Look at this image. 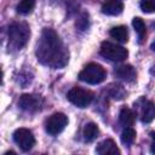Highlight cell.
<instances>
[{
  "label": "cell",
  "mask_w": 155,
  "mask_h": 155,
  "mask_svg": "<svg viewBox=\"0 0 155 155\" xmlns=\"http://www.w3.org/2000/svg\"><path fill=\"white\" fill-rule=\"evenodd\" d=\"M13 140L19 147V149L22 151H29L35 144L34 134L28 128H18V130H16L13 132Z\"/></svg>",
  "instance_id": "6"
},
{
  "label": "cell",
  "mask_w": 155,
  "mask_h": 155,
  "mask_svg": "<svg viewBox=\"0 0 155 155\" xmlns=\"http://www.w3.org/2000/svg\"><path fill=\"white\" fill-rule=\"evenodd\" d=\"M150 47H151V50H153V51H155V41L151 44V46H150Z\"/></svg>",
  "instance_id": "21"
},
{
  "label": "cell",
  "mask_w": 155,
  "mask_h": 155,
  "mask_svg": "<svg viewBox=\"0 0 155 155\" xmlns=\"http://www.w3.org/2000/svg\"><path fill=\"white\" fill-rule=\"evenodd\" d=\"M36 57L44 65L58 69L68 63L69 53L58 34L51 28H45L36 46Z\"/></svg>",
  "instance_id": "1"
},
{
  "label": "cell",
  "mask_w": 155,
  "mask_h": 155,
  "mask_svg": "<svg viewBox=\"0 0 155 155\" xmlns=\"http://www.w3.org/2000/svg\"><path fill=\"white\" fill-rule=\"evenodd\" d=\"M124 10L122 0H107L102 5V12L108 16H117Z\"/></svg>",
  "instance_id": "10"
},
{
  "label": "cell",
  "mask_w": 155,
  "mask_h": 155,
  "mask_svg": "<svg viewBox=\"0 0 155 155\" xmlns=\"http://www.w3.org/2000/svg\"><path fill=\"white\" fill-rule=\"evenodd\" d=\"M107 71L98 63H88L85 68L79 73V79L90 85H97L105 80Z\"/></svg>",
  "instance_id": "3"
},
{
  "label": "cell",
  "mask_w": 155,
  "mask_h": 155,
  "mask_svg": "<svg viewBox=\"0 0 155 155\" xmlns=\"http://www.w3.org/2000/svg\"><path fill=\"white\" fill-rule=\"evenodd\" d=\"M134 120H136V115L130 108H127V107L121 108L120 114H119V121L122 126L131 127L134 124Z\"/></svg>",
  "instance_id": "13"
},
{
  "label": "cell",
  "mask_w": 155,
  "mask_h": 155,
  "mask_svg": "<svg viewBox=\"0 0 155 155\" xmlns=\"http://www.w3.org/2000/svg\"><path fill=\"white\" fill-rule=\"evenodd\" d=\"M109 34L113 39H115L116 41H120V42H127V40H128V31L125 25L113 27L110 29Z\"/></svg>",
  "instance_id": "15"
},
{
  "label": "cell",
  "mask_w": 155,
  "mask_h": 155,
  "mask_svg": "<svg viewBox=\"0 0 155 155\" xmlns=\"http://www.w3.org/2000/svg\"><path fill=\"white\" fill-rule=\"evenodd\" d=\"M96 151L101 155H107V154H120V149L116 147V143L113 139H105L103 142H101L97 148Z\"/></svg>",
  "instance_id": "12"
},
{
  "label": "cell",
  "mask_w": 155,
  "mask_h": 155,
  "mask_svg": "<svg viewBox=\"0 0 155 155\" xmlns=\"http://www.w3.org/2000/svg\"><path fill=\"white\" fill-rule=\"evenodd\" d=\"M155 119V103L153 101H145L140 109V120L144 124H149Z\"/></svg>",
  "instance_id": "11"
},
{
  "label": "cell",
  "mask_w": 155,
  "mask_h": 155,
  "mask_svg": "<svg viewBox=\"0 0 155 155\" xmlns=\"http://www.w3.org/2000/svg\"><path fill=\"white\" fill-rule=\"evenodd\" d=\"M35 7V0H21L17 5V12L21 15H29Z\"/></svg>",
  "instance_id": "17"
},
{
  "label": "cell",
  "mask_w": 155,
  "mask_h": 155,
  "mask_svg": "<svg viewBox=\"0 0 155 155\" xmlns=\"http://www.w3.org/2000/svg\"><path fill=\"white\" fill-rule=\"evenodd\" d=\"M30 36L29 25L24 22H13L8 27V39L10 44L15 47L21 50L28 41Z\"/></svg>",
  "instance_id": "2"
},
{
  "label": "cell",
  "mask_w": 155,
  "mask_h": 155,
  "mask_svg": "<svg viewBox=\"0 0 155 155\" xmlns=\"http://www.w3.org/2000/svg\"><path fill=\"white\" fill-rule=\"evenodd\" d=\"M101 54L111 62H121L127 58L128 51L116 44H113L110 41H103L101 45Z\"/></svg>",
  "instance_id": "4"
},
{
  "label": "cell",
  "mask_w": 155,
  "mask_h": 155,
  "mask_svg": "<svg viewBox=\"0 0 155 155\" xmlns=\"http://www.w3.org/2000/svg\"><path fill=\"white\" fill-rule=\"evenodd\" d=\"M150 136H151V147H150V151H151L153 154H155V132H151Z\"/></svg>",
  "instance_id": "20"
},
{
  "label": "cell",
  "mask_w": 155,
  "mask_h": 155,
  "mask_svg": "<svg viewBox=\"0 0 155 155\" xmlns=\"http://www.w3.org/2000/svg\"><path fill=\"white\" fill-rule=\"evenodd\" d=\"M136 139V131L131 127H126L121 133V142L125 145H130Z\"/></svg>",
  "instance_id": "18"
},
{
  "label": "cell",
  "mask_w": 155,
  "mask_h": 155,
  "mask_svg": "<svg viewBox=\"0 0 155 155\" xmlns=\"http://www.w3.org/2000/svg\"><path fill=\"white\" fill-rule=\"evenodd\" d=\"M68 124V117L63 113L52 114L46 121V132L51 136H56L61 133Z\"/></svg>",
  "instance_id": "7"
},
{
  "label": "cell",
  "mask_w": 155,
  "mask_h": 155,
  "mask_svg": "<svg viewBox=\"0 0 155 155\" xmlns=\"http://www.w3.org/2000/svg\"><path fill=\"white\" fill-rule=\"evenodd\" d=\"M114 74H115L116 78H119V79H121V80H125V81H127V82L134 81V80H136V76H137L134 68H133L132 65H130V64H125V65L117 67V68L114 70Z\"/></svg>",
  "instance_id": "9"
},
{
  "label": "cell",
  "mask_w": 155,
  "mask_h": 155,
  "mask_svg": "<svg viewBox=\"0 0 155 155\" xmlns=\"http://www.w3.org/2000/svg\"><path fill=\"white\" fill-rule=\"evenodd\" d=\"M139 7L145 13L155 12V0H140Z\"/></svg>",
  "instance_id": "19"
},
{
  "label": "cell",
  "mask_w": 155,
  "mask_h": 155,
  "mask_svg": "<svg viewBox=\"0 0 155 155\" xmlns=\"http://www.w3.org/2000/svg\"><path fill=\"white\" fill-rule=\"evenodd\" d=\"M67 98L70 103H73L78 108H86L93 101V92L75 86L67 93Z\"/></svg>",
  "instance_id": "5"
},
{
  "label": "cell",
  "mask_w": 155,
  "mask_h": 155,
  "mask_svg": "<svg viewBox=\"0 0 155 155\" xmlns=\"http://www.w3.org/2000/svg\"><path fill=\"white\" fill-rule=\"evenodd\" d=\"M132 25H133V28H134V30H136V33H137V35H138V41L142 42L143 39H144V36H145V34H147L145 23L143 22L142 18L134 17L133 21H132Z\"/></svg>",
  "instance_id": "16"
},
{
  "label": "cell",
  "mask_w": 155,
  "mask_h": 155,
  "mask_svg": "<svg viewBox=\"0 0 155 155\" xmlns=\"http://www.w3.org/2000/svg\"><path fill=\"white\" fill-rule=\"evenodd\" d=\"M42 98L38 94H22L19 101H18V104L21 107V109L25 110V111H29V113H35V111H39L42 107Z\"/></svg>",
  "instance_id": "8"
},
{
  "label": "cell",
  "mask_w": 155,
  "mask_h": 155,
  "mask_svg": "<svg viewBox=\"0 0 155 155\" xmlns=\"http://www.w3.org/2000/svg\"><path fill=\"white\" fill-rule=\"evenodd\" d=\"M98 134H99V128L94 122H88L85 125L84 131H82V136H84L85 142H87V143L93 142L98 137Z\"/></svg>",
  "instance_id": "14"
}]
</instances>
